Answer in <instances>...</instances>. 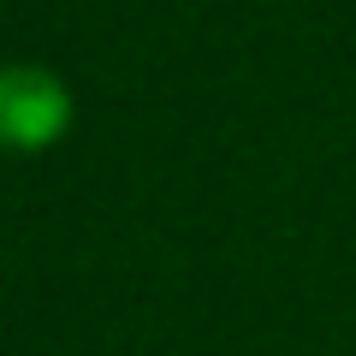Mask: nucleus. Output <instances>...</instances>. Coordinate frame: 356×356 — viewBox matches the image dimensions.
<instances>
[{"mask_svg": "<svg viewBox=\"0 0 356 356\" xmlns=\"http://www.w3.org/2000/svg\"><path fill=\"white\" fill-rule=\"evenodd\" d=\"M72 131V89L48 65H0V149L42 154Z\"/></svg>", "mask_w": 356, "mask_h": 356, "instance_id": "f257e3e1", "label": "nucleus"}]
</instances>
